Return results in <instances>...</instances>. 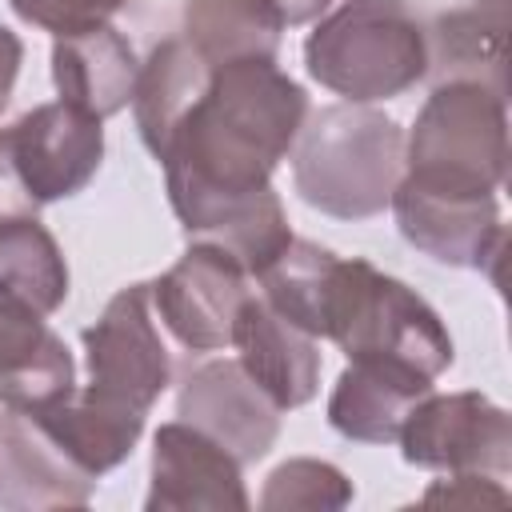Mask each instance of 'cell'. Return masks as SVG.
<instances>
[{
	"label": "cell",
	"mask_w": 512,
	"mask_h": 512,
	"mask_svg": "<svg viewBox=\"0 0 512 512\" xmlns=\"http://www.w3.org/2000/svg\"><path fill=\"white\" fill-rule=\"evenodd\" d=\"M272 4H276V12H280L284 24H308V20H316L332 0H272Z\"/></svg>",
	"instance_id": "cell-28"
},
{
	"label": "cell",
	"mask_w": 512,
	"mask_h": 512,
	"mask_svg": "<svg viewBox=\"0 0 512 512\" xmlns=\"http://www.w3.org/2000/svg\"><path fill=\"white\" fill-rule=\"evenodd\" d=\"M40 204L28 192V184L20 180V168L12 160V144H8V128H0V224L8 220H24L36 216Z\"/></svg>",
	"instance_id": "cell-26"
},
{
	"label": "cell",
	"mask_w": 512,
	"mask_h": 512,
	"mask_svg": "<svg viewBox=\"0 0 512 512\" xmlns=\"http://www.w3.org/2000/svg\"><path fill=\"white\" fill-rule=\"evenodd\" d=\"M288 156L304 204L336 220H368L388 208L404 176V128L364 104H324L304 116Z\"/></svg>",
	"instance_id": "cell-2"
},
{
	"label": "cell",
	"mask_w": 512,
	"mask_h": 512,
	"mask_svg": "<svg viewBox=\"0 0 512 512\" xmlns=\"http://www.w3.org/2000/svg\"><path fill=\"white\" fill-rule=\"evenodd\" d=\"M232 344L240 348L244 372L260 384V392L280 408H300L320 388V348L316 336L284 320L260 292H252L232 324Z\"/></svg>",
	"instance_id": "cell-14"
},
{
	"label": "cell",
	"mask_w": 512,
	"mask_h": 512,
	"mask_svg": "<svg viewBox=\"0 0 512 512\" xmlns=\"http://www.w3.org/2000/svg\"><path fill=\"white\" fill-rule=\"evenodd\" d=\"M240 460L188 420L160 424L152 440L148 512H244L248 492Z\"/></svg>",
	"instance_id": "cell-11"
},
{
	"label": "cell",
	"mask_w": 512,
	"mask_h": 512,
	"mask_svg": "<svg viewBox=\"0 0 512 512\" xmlns=\"http://www.w3.org/2000/svg\"><path fill=\"white\" fill-rule=\"evenodd\" d=\"M140 60L128 44L124 32L112 24L76 32V36H56L52 44V84L64 104L108 120L116 116L136 88Z\"/></svg>",
	"instance_id": "cell-16"
},
{
	"label": "cell",
	"mask_w": 512,
	"mask_h": 512,
	"mask_svg": "<svg viewBox=\"0 0 512 512\" xmlns=\"http://www.w3.org/2000/svg\"><path fill=\"white\" fill-rule=\"evenodd\" d=\"M76 388V364L64 340L36 316L0 304V408L44 412Z\"/></svg>",
	"instance_id": "cell-17"
},
{
	"label": "cell",
	"mask_w": 512,
	"mask_h": 512,
	"mask_svg": "<svg viewBox=\"0 0 512 512\" xmlns=\"http://www.w3.org/2000/svg\"><path fill=\"white\" fill-rule=\"evenodd\" d=\"M92 488L96 476H88L32 416L0 408V508H84Z\"/></svg>",
	"instance_id": "cell-13"
},
{
	"label": "cell",
	"mask_w": 512,
	"mask_h": 512,
	"mask_svg": "<svg viewBox=\"0 0 512 512\" xmlns=\"http://www.w3.org/2000/svg\"><path fill=\"white\" fill-rule=\"evenodd\" d=\"M352 480L328 464V460H312V456H296L284 460L268 472L264 492H260V508L264 512H336L352 504Z\"/></svg>",
	"instance_id": "cell-23"
},
{
	"label": "cell",
	"mask_w": 512,
	"mask_h": 512,
	"mask_svg": "<svg viewBox=\"0 0 512 512\" xmlns=\"http://www.w3.org/2000/svg\"><path fill=\"white\" fill-rule=\"evenodd\" d=\"M20 64H24V44L12 28L0 24V112L8 108L12 100V88H16V76H20Z\"/></svg>",
	"instance_id": "cell-27"
},
{
	"label": "cell",
	"mask_w": 512,
	"mask_h": 512,
	"mask_svg": "<svg viewBox=\"0 0 512 512\" xmlns=\"http://www.w3.org/2000/svg\"><path fill=\"white\" fill-rule=\"evenodd\" d=\"M324 340L348 360L404 364L436 380L452 364V336L436 308L404 280L384 276L368 260H340L324 300Z\"/></svg>",
	"instance_id": "cell-4"
},
{
	"label": "cell",
	"mask_w": 512,
	"mask_h": 512,
	"mask_svg": "<svg viewBox=\"0 0 512 512\" xmlns=\"http://www.w3.org/2000/svg\"><path fill=\"white\" fill-rule=\"evenodd\" d=\"M252 272L220 244L192 240L188 252L152 280V312L192 352H216L232 344L240 304L252 296Z\"/></svg>",
	"instance_id": "cell-8"
},
{
	"label": "cell",
	"mask_w": 512,
	"mask_h": 512,
	"mask_svg": "<svg viewBox=\"0 0 512 512\" xmlns=\"http://www.w3.org/2000/svg\"><path fill=\"white\" fill-rule=\"evenodd\" d=\"M388 208L396 212L400 236L412 248L452 268H480L496 280V260L504 248L496 192H480V196L440 192V188H424L400 176Z\"/></svg>",
	"instance_id": "cell-9"
},
{
	"label": "cell",
	"mask_w": 512,
	"mask_h": 512,
	"mask_svg": "<svg viewBox=\"0 0 512 512\" xmlns=\"http://www.w3.org/2000/svg\"><path fill=\"white\" fill-rule=\"evenodd\" d=\"M284 20L272 0H188L184 4V40L208 64L236 60H276Z\"/></svg>",
	"instance_id": "cell-19"
},
{
	"label": "cell",
	"mask_w": 512,
	"mask_h": 512,
	"mask_svg": "<svg viewBox=\"0 0 512 512\" xmlns=\"http://www.w3.org/2000/svg\"><path fill=\"white\" fill-rule=\"evenodd\" d=\"M432 392V380L384 360H348L332 396H328V424L356 444H392L416 408Z\"/></svg>",
	"instance_id": "cell-15"
},
{
	"label": "cell",
	"mask_w": 512,
	"mask_h": 512,
	"mask_svg": "<svg viewBox=\"0 0 512 512\" xmlns=\"http://www.w3.org/2000/svg\"><path fill=\"white\" fill-rule=\"evenodd\" d=\"M176 416L208 432L240 464L268 456L280 436V408L260 392L244 364L228 356L204 360L184 376L176 392Z\"/></svg>",
	"instance_id": "cell-12"
},
{
	"label": "cell",
	"mask_w": 512,
	"mask_h": 512,
	"mask_svg": "<svg viewBox=\"0 0 512 512\" xmlns=\"http://www.w3.org/2000/svg\"><path fill=\"white\" fill-rule=\"evenodd\" d=\"M100 124L104 120L64 100H52V104H36L8 128L12 160L40 208L84 192L88 180L100 172V160H104Z\"/></svg>",
	"instance_id": "cell-10"
},
{
	"label": "cell",
	"mask_w": 512,
	"mask_h": 512,
	"mask_svg": "<svg viewBox=\"0 0 512 512\" xmlns=\"http://www.w3.org/2000/svg\"><path fill=\"white\" fill-rule=\"evenodd\" d=\"M304 116L308 92L276 60L208 72L204 92L156 152L188 240L220 244L252 276L292 240L272 172L292 152Z\"/></svg>",
	"instance_id": "cell-1"
},
{
	"label": "cell",
	"mask_w": 512,
	"mask_h": 512,
	"mask_svg": "<svg viewBox=\"0 0 512 512\" xmlns=\"http://www.w3.org/2000/svg\"><path fill=\"white\" fill-rule=\"evenodd\" d=\"M304 64L348 104L392 100L428 76V28L408 0H344L308 32Z\"/></svg>",
	"instance_id": "cell-3"
},
{
	"label": "cell",
	"mask_w": 512,
	"mask_h": 512,
	"mask_svg": "<svg viewBox=\"0 0 512 512\" xmlns=\"http://www.w3.org/2000/svg\"><path fill=\"white\" fill-rule=\"evenodd\" d=\"M504 0H472L468 8L436 16L428 28V72L440 80H480L504 92Z\"/></svg>",
	"instance_id": "cell-22"
},
{
	"label": "cell",
	"mask_w": 512,
	"mask_h": 512,
	"mask_svg": "<svg viewBox=\"0 0 512 512\" xmlns=\"http://www.w3.org/2000/svg\"><path fill=\"white\" fill-rule=\"evenodd\" d=\"M504 100L480 80H440L404 140V176L440 192H500L508 172Z\"/></svg>",
	"instance_id": "cell-5"
},
{
	"label": "cell",
	"mask_w": 512,
	"mask_h": 512,
	"mask_svg": "<svg viewBox=\"0 0 512 512\" xmlns=\"http://www.w3.org/2000/svg\"><path fill=\"white\" fill-rule=\"evenodd\" d=\"M24 24H36L52 36H76L108 24L128 0H8Z\"/></svg>",
	"instance_id": "cell-24"
},
{
	"label": "cell",
	"mask_w": 512,
	"mask_h": 512,
	"mask_svg": "<svg viewBox=\"0 0 512 512\" xmlns=\"http://www.w3.org/2000/svg\"><path fill=\"white\" fill-rule=\"evenodd\" d=\"M88 384L84 392L132 416H148L160 392L172 384V352L156 328L152 288H120L96 324L84 328Z\"/></svg>",
	"instance_id": "cell-6"
},
{
	"label": "cell",
	"mask_w": 512,
	"mask_h": 512,
	"mask_svg": "<svg viewBox=\"0 0 512 512\" xmlns=\"http://www.w3.org/2000/svg\"><path fill=\"white\" fill-rule=\"evenodd\" d=\"M208 72L212 68L192 52V44L184 36L160 40L152 48V56L140 64V76L132 88V116H136L140 140L148 144L152 156L164 148V140L172 136V128L188 112V104L204 92Z\"/></svg>",
	"instance_id": "cell-21"
},
{
	"label": "cell",
	"mask_w": 512,
	"mask_h": 512,
	"mask_svg": "<svg viewBox=\"0 0 512 512\" xmlns=\"http://www.w3.org/2000/svg\"><path fill=\"white\" fill-rule=\"evenodd\" d=\"M28 416V412H24ZM32 420L88 472V476H104L116 464H124L144 432L148 416H132L120 412L112 404H100L96 396H88L84 388H72L64 400H56L44 412H32Z\"/></svg>",
	"instance_id": "cell-18"
},
{
	"label": "cell",
	"mask_w": 512,
	"mask_h": 512,
	"mask_svg": "<svg viewBox=\"0 0 512 512\" xmlns=\"http://www.w3.org/2000/svg\"><path fill=\"white\" fill-rule=\"evenodd\" d=\"M396 440L404 460L428 472L500 480L512 468V420L484 392H428L416 400Z\"/></svg>",
	"instance_id": "cell-7"
},
{
	"label": "cell",
	"mask_w": 512,
	"mask_h": 512,
	"mask_svg": "<svg viewBox=\"0 0 512 512\" xmlns=\"http://www.w3.org/2000/svg\"><path fill=\"white\" fill-rule=\"evenodd\" d=\"M68 300V264L56 236L36 220L0 224V304L48 320Z\"/></svg>",
	"instance_id": "cell-20"
},
{
	"label": "cell",
	"mask_w": 512,
	"mask_h": 512,
	"mask_svg": "<svg viewBox=\"0 0 512 512\" xmlns=\"http://www.w3.org/2000/svg\"><path fill=\"white\" fill-rule=\"evenodd\" d=\"M508 492L496 484V476H476V472H460V476H448L444 484H432L424 492V504H504Z\"/></svg>",
	"instance_id": "cell-25"
}]
</instances>
